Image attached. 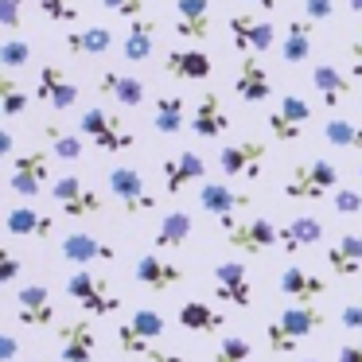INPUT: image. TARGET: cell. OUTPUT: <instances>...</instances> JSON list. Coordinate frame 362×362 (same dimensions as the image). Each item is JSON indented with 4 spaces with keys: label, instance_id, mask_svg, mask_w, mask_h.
<instances>
[{
    "label": "cell",
    "instance_id": "d6a6232c",
    "mask_svg": "<svg viewBox=\"0 0 362 362\" xmlns=\"http://www.w3.org/2000/svg\"><path fill=\"white\" fill-rule=\"evenodd\" d=\"M191 234H195V218L187 211H168L156 226V250H183Z\"/></svg>",
    "mask_w": 362,
    "mask_h": 362
},
{
    "label": "cell",
    "instance_id": "30bf717a",
    "mask_svg": "<svg viewBox=\"0 0 362 362\" xmlns=\"http://www.w3.org/2000/svg\"><path fill=\"white\" fill-rule=\"evenodd\" d=\"M55 339H59V358L63 362H90L98 351V331H94V320L82 315V320H63L55 327Z\"/></svg>",
    "mask_w": 362,
    "mask_h": 362
},
{
    "label": "cell",
    "instance_id": "4dcf8cb0",
    "mask_svg": "<svg viewBox=\"0 0 362 362\" xmlns=\"http://www.w3.org/2000/svg\"><path fill=\"white\" fill-rule=\"evenodd\" d=\"M98 90H102L105 98H113L117 105H125V110H136V105H144V82L133 78V74L105 71L102 78H98Z\"/></svg>",
    "mask_w": 362,
    "mask_h": 362
},
{
    "label": "cell",
    "instance_id": "3957f363",
    "mask_svg": "<svg viewBox=\"0 0 362 362\" xmlns=\"http://www.w3.org/2000/svg\"><path fill=\"white\" fill-rule=\"evenodd\" d=\"M78 133L86 136L94 148H102V152H129V148H136V133L113 110H102V105H90V110L78 113Z\"/></svg>",
    "mask_w": 362,
    "mask_h": 362
},
{
    "label": "cell",
    "instance_id": "f907efd6",
    "mask_svg": "<svg viewBox=\"0 0 362 362\" xmlns=\"http://www.w3.org/2000/svg\"><path fill=\"white\" fill-rule=\"evenodd\" d=\"M0 362H16V335L12 331L0 335Z\"/></svg>",
    "mask_w": 362,
    "mask_h": 362
},
{
    "label": "cell",
    "instance_id": "836d02e7",
    "mask_svg": "<svg viewBox=\"0 0 362 362\" xmlns=\"http://www.w3.org/2000/svg\"><path fill=\"white\" fill-rule=\"evenodd\" d=\"M156 51V20L141 16L125 28V59L129 63H144Z\"/></svg>",
    "mask_w": 362,
    "mask_h": 362
},
{
    "label": "cell",
    "instance_id": "680465c9",
    "mask_svg": "<svg viewBox=\"0 0 362 362\" xmlns=\"http://www.w3.org/2000/svg\"><path fill=\"white\" fill-rule=\"evenodd\" d=\"M358 175H362V168H358Z\"/></svg>",
    "mask_w": 362,
    "mask_h": 362
},
{
    "label": "cell",
    "instance_id": "b9f144b4",
    "mask_svg": "<svg viewBox=\"0 0 362 362\" xmlns=\"http://www.w3.org/2000/svg\"><path fill=\"white\" fill-rule=\"evenodd\" d=\"M35 8H40L47 20H55V24L78 20V4H74V0H35Z\"/></svg>",
    "mask_w": 362,
    "mask_h": 362
},
{
    "label": "cell",
    "instance_id": "f6af8a7d",
    "mask_svg": "<svg viewBox=\"0 0 362 362\" xmlns=\"http://www.w3.org/2000/svg\"><path fill=\"white\" fill-rule=\"evenodd\" d=\"M20 276V257L12 253V245L0 250V284H12Z\"/></svg>",
    "mask_w": 362,
    "mask_h": 362
},
{
    "label": "cell",
    "instance_id": "484cf974",
    "mask_svg": "<svg viewBox=\"0 0 362 362\" xmlns=\"http://www.w3.org/2000/svg\"><path fill=\"white\" fill-rule=\"evenodd\" d=\"M312 43H315V24H312V20H308V16L288 20L284 32H281V59H284V63H292V66L308 63V59H312Z\"/></svg>",
    "mask_w": 362,
    "mask_h": 362
},
{
    "label": "cell",
    "instance_id": "60d3db41",
    "mask_svg": "<svg viewBox=\"0 0 362 362\" xmlns=\"http://www.w3.org/2000/svg\"><path fill=\"white\" fill-rule=\"evenodd\" d=\"M32 63V43L24 40H4L0 43V66H8V71H20V66Z\"/></svg>",
    "mask_w": 362,
    "mask_h": 362
},
{
    "label": "cell",
    "instance_id": "816d5d0a",
    "mask_svg": "<svg viewBox=\"0 0 362 362\" xmlns=\"http://www.w3.org/2000/svg\"><path fill=\"white\" fill-rule=\"evenodd\" d=\"M351 78H362V35L351 43Z\"/></svg>",
    "mask_w": 362,
    "mask_h": 362
},
{
    "label": "cell",
    "instance_id": "9c48e42d",
    "mask_svg": "<svg viewBox=\"0 0 362 362\" xmlns=\"http://www.w3.org/2000/svg\"><path fill=\"white\" fill-rule=\"evenodd\" d=\"M51 180V160L47 152H20V156H12V172H8V187L16 191L20 199H40L43 187H47Z\"/></svg>",
    "mask_w": 362,
    "mask_h": 362
},
{
    "label": "cell",
    "instance_id": "e575fe53",
    "mask_svg": "<svg viewBox=\"0 0 362 362\" xmlns=\"http://www.w3.org/2000/svg\"><path fill=\"white\" fill-rule=\"evenodd\" d=\"M327 265L339 276H354L362 269V234H343L335 245L327 250Z\"/></svg>",
    "mask_w": 362,
    "mask_h": 362
},
{
    "label": "cell",
    "instance_id": "7402d4cb",
    "mask_svg": "<svg viewBox=\"0 0 362 362\" xmlns=\"http://www.w3.org/2000/svg\"><path fill=\"white\" fill-rule=\"evenodd\" d=\"M199 206L214 218H230V214H242L245 206H253L250 195L230 187V180H218V183H203L199 187Z\"/></svg>",
    "mask_w": 362,
    "mask_h": 362
},
{
    "label": "cell",
    "instance_id": "db71d44e",
    "mask_svg": "<svg viewBox=\"0 0 362 362\" xmlns=\"http://www.w3.org/2000/svg\"><path fill=\"white\" fill-rule=\"evenodd\" d=\"M0 156H4V160H12V133H8V129L0 133Z\"/></svg>",
    "mask_w": 362,
    "mask_h": 362
},
{
    "label": "cell",
    "instance_id": "52a82bcc",
    "mask_svg": "<svg viewBox=\"0 0 362 362\" xmlns=\"http://www.w3.org/2000/svg\"><path fill=\"white\" fill-rule=\"evenodd\" d=\"M269 160V144L261 141H230L218 148V168L226 180H261Z\"/></svg>",
    "mask_w": 362,
    "mask_h": 362
},
{
    "label": "cell",
    "instance_id": "ffe728a7",
    "mask_svg": "<svg viewBox=\"0 0 362 362\" xmlns=\"http://www.w3.org/2000/svg\"><path fill=\"white\" fill-rule=\"evenodd\" d=\"M160 175H164V191L168 195H180V191H187L191 183H199L206 175V164L199 152H175V156H168L164 164H160Z\"/></svg>",
    "mask_w": 362,
    "mask_h": 362
},
{
    "label": "cell",
    "instance_id": "bcb514c9",
    "mask_svg": "<svg viewBox=\"0 0 362 362\" xmlns=\"http://www.w3.org/2000/svg\"><path fill=\"white\" fill-rule=\"evenodd\" d=\"M20 8H24V0H0V28H8L16 32L24 20H20Z\"/></svg>",
    "mask_w": 362,
    "mask_h": 362
},
{
    "label": "cell",
    "instance_id": "7c38bea8",
    "mask_svg": "<svg viewBox=\"0 0 362 362\" xmlns=\"http://www.w3.org/2000/svg\"><path fill=\"white\" fill-rule=\"evenodd\" d=\"M230 43L242 55H257V51H269L276 43V28L269 16H245V12H238V16H230Z\"/></svg>",
    "mask_w": 362,
    "mask_h": 362
},
{
    "label": "cell",
    "instance_id": "83f0119b",
    "mask_svg": "<svg viewBox=\"0 0 362 362\" xmlns=\"http://www.w3.org/2000/svg\"><path fill=\"white\" fill-rule=\"evenodd\" d=\"M312 86H315V94H320L323 110H339L343 98L351 94V78H346L339 66H331V63L312 66Z\"/></svg>",
    "mask_w": 362,
    "mask_h": 362
},
{
    "label": "cell",
    "instance_id": "74e56055",
    "mask_svg": "<svg viewBox=\"0 0 362 362\" xmlns=\"http://www.w3.org/2000/svg\"><path fill=\"white\" fill-rule=\"evenodd\" d=\"M211 362H253L250 339H242V335H234V331H226V335L218 339V351L211 354Z\"/></svg>",
    "mask_w": 362,
    "mask_h": 362
},
{
    "label": "cell",
    "instance_id": "ee69618b",
    "mask_svg": "<svg viewBox=\"0 0 362 362\" xmlns=\"http://www.w3.org/2000/svg\"><path fill=\"white\" fill-rule=\"evenodd\" d=\"M331 206H335L339 214H358L362 211V195L351 187H339L335 195H331Z\"/></svg>",
    "mask_w": 362,
    "mask_h": 362
},
{
    "label": "cell",
    "instance_id": "7a4b0ae2",
    "mask_svg": "<svg viewBox=\"0 0 362 362\" xmlns=\"http://www.w3.org/2000/svg\"><path fill=\"white\" fill-rule=\"evenodd\" d=\"M339 191V168L331 160H304L284 180V199L292 203H320Z\"/></svg>",
    "mask_w": 362,
    "mask_h": 362
},
{
    "label": "cell",
    "instance_id": "277c9868",
    "mask_svg": "<svg viewBox=\"0 0 362 362\" xmlns=\"http://www.w3.org/2000/svg\"><path fill=\"white\" fill-rule=\"evenodd\" d=\"M66 296H71L74 304L90 315V320L121 312V296L110 288V281H105V276L94 273V269H74V273L66 276Z\"/></svg>",
    "mask_w": 362,
    "mask_h": 362
},
{
    "label": "cell",
    "instance_id": "603a6c76",
    "mask_svg": "<svg viewBox=\"0 0 362 362\" xmlns=\"http://www.w3.org/2000/svg\"><path fill=\"white\" fill-rule=\"evenodd\" d=\"M234 94L250 105H261L273 98V82H269V71L257 55H242V66H238V82H234Z\"/></svg>",
    "mask_w": 362,
    "mask_h": 362
},
{
    "label": "cell",
    "instance_id": "ac0fdd59",
    "mask_svg": "<svg viewBox=\"0 0 362 362\" xmlns=\"http://www.w3.org/2000/svg\"><path fill=\"white\" fill-rule=\"evenodd\" d=\"M187 129L199 136V141H218V136L230 129V113L222 110V102H218L214 90H203V98H199V105H195V113H191Z\"/></svg>",
    "mask_w": 362,
    "mask_h": 362
},
{
    "label": "cell",
    "instance_id": "ba28073f",
    "mask_svg": "<svg viewBox=\"0 0 362 362\" xmlns=\"http://www.w3.org/2000/svg\"><path fill=\"white\" fill-rule=\"evenodd\" d=\"M51 199L59 203V211L66 218H94V214H102V195L82 175H59L51 183Z\"/></svg>",
    "mask_w": 362,
    "mask_h": 362
},
{
    "label": "cell",
    "instance_id": "cb8c5ba5",
    "mask_svg": "<svg viewBox=\"0 0 362 362\" xmlns=\"http://www.w3.org/2000/svg\"><path fill=\"white\" fill-rule=\"evenodd\" d=\"M211 0H175V35L187 43H199L211 35Z\"/></svg>",
    "mask_w": 362,
    "mask_h": 362
},
{
    "label": "cell",
    "instance_id": "f5cc1de1",
    "mask_svg": "<svg viewBox=\"0 0 362 362\" xmlns=\"http://www.w3.org/2000/svg\"><path fill=\"white\" fill-rule=\"evenodd\" d=\"M144 362H187V358H183V354H175V351H152Z\"/></svg>",
    "mask_w": 362,
    "mask_h": 362
},
{
    "label": "cell",
    "instance_id": "f35d334b",
    "mask_svg": "<svg viewBox=\"0 0 362 362\" xmlns=\"http://www.w3.org/2000/svg\"><path fill=\"white\" fill-rule=\"evenodd\" d=\"M43 133H47L51 152H55L59 160H78V156H82V136H78V133H66V129H59L55 121H51Z\"/></svg>",
    "mask_w": 362,
    "mask_h": 362
},
{
    "label": "cell",
    "instance_id": "d590c367",
    "mask_svg": "<svg viewBox=\"0 0 362 362\" xmlns=\"http://www.w3.org/2000/svg\"><path fill=\"white\" fill-rule=\"evenodd\" d=\"M63 43H66L71 55H94L98 59L113 47V35H110V28H78V32H71Z\"/></svg>",
    "mask_w": 362,
    "mask_h": 362
},
{
    "label": "cell",
    "instance_id": "6da1fadb",
    "mask_svg": "<svg viewBox=\"0 0 362 362\" xmlns=\"http://www.w3.org/2000/svg\"><path fill=\"white\" fill-rule=\"evenodd\" d=\"M323 323H327V315H323L320 304H288L276 320H269L265 343L273 354H296V346L308 335H315Z\"/></svg>",
    "mask_w": 362,
    "mask_h": 362
},
{
    "label": "cell",
    "instance_id": "e0dca14e",
    "mask_svg": "<svg viewBox=\"0 0 362 362\" xmlns=\"http://www.w3.org/2000/svg\"><path fill=\"white\" fill-rule=\"evenodd\" d=\"M63 261H71V265H78V269H86V265H113V261H117V250H113L110 242H102V238L74 230V234L63 238Z\"/></svg>",
    "mask_w": 362,
    "mask_h": 362
},
{
    "label": "cell",
    "instance_id": "d6986e66",
    "mask_svg": "<svg viewBox=\"0 0 362 362\" xmlns=\"http://www.w3.org/2000/svg\"><path fill=\"white\" fill-rule=\"evenodd\" d=\"M276 288H281V296L292 300V304H315V296L327 292V281L315 276L312 269H304V265H284Z\"/></svg>",
    "mask_w": 362,
    "mask_h": 362
},
{
    "label": "cell",
    "instance_id": "5b68a950",
    "mask_svg": "<svg viewBox=\"0 0 362 362\" xmlns=\"http://www.w3.org/2000/svg\"><path fill=\"white\" fill-rule=\"evenodd\" d=\"M218 222H222L226 242L234 245L238 253L261 257V253H269L273 245H281V230H276L265 214H253V218H238V214H230V218H218Z\"/></svg>",
    "mask_w": 362,
    "mask_h": 362
},
{
    "label": "cell",
    "instance_id": "9f6ffc18",
    "mask_svg": "<svg viewBox=\"0 0 362 362\" xmlns=\"http://www.w3.org/2000/svg\"><path fill=\"white\" fill-rule=\"evenodd\" d=\"M343 4H346V8L354 12V16H362V0H343Z\"/></svg>",
    "mask_w": 362,
    "mask_h": 362
},
{
    "label": "cell",
    "instance_id": "f1b7e54d",
    "mask_svg": "<svg viewBox=\"0 0 362 362\" xmlns=\"http://www.w3.org/2000/svg\"><path fill=\"white\" fill-rule=\"evenodd\" d=\"M180 327L183 331H195V335H214V331L226 327V315L218 312V308H211L206 300H187V304H180Z\"/></svg>",
    "mask_w": 362,
    "mask_h": 362
},
{
    "label": "cell",
    "instance_id": "8d00e7d4",
    "mask_svg": "<svg viewBox=\"0 0 362 362\" xmlns=\"http://www.w3.org/2000/svg\"><path fill=\"white\" fill-rule=\"evenodd\" d=\"M323 141L331 148H362V125L351 117H331L323 125Z\"/></svg>",
    "mask_w": 362,
    "mask_h": 362
},
{
    "label": "cell",
    "instance_id": "2e32d148",
    "mask_svg": "<svg viewBox=\"0 0 362 362\" xmlns=\"http://www.w3.org/2000/svg\"><path fill=\"white\" fill-rule=\"evenodd\" d=\"M214 296L234 304V308H250V300H253L250 269L242 261H222V265H214Z\"/></svg>",
    "mask_w": 362,
    "mask_h": 362
},
{
    "label": "cell",
    "instance_id": "7bdbcfd3",
    "mask_svg": "<svg viewBox=\"0 0 362 362\" xmlns=\"http://www.w3.org/2000/svg\"><path fill=\"white\" fill-rule=\"evenodd\" d=\"M102 8L113 12V16H121V20H141L144 0H102Z\"/></svg>",
    "mask_w": 362,
    "mask_h": 362
},
{
    "label": "cell",
    "instance_id": "ab89813d",
    "mask_svg": "<svg viewBox=\"0 0 362 362\" xmlns=\"http://www.w3.org/2000/svg\"><path fill=\"white\" fill-rule=\"evenodd\" d=\"M28 90L20 86V82H12V78H0V113L4 117H20V113L28 110Z\"/></svg>",
    "mask_w": 362,
    "mask_h": 362
},
{
    "label": "cell",
    "instance_id": "d4e9b609",
    "mask_svg": "<svg viewBox=\"0 0 362 362\" xmlns=\"http://www.w3.org/2000/svg\"><path fill=\"white\" fill-rule=\"evenodd\" d=\"M136 281L144 284V288L152 292H168L175 288V284H183V276H187V269H180L175 261H164L160 253H144L141 261H136Z\"/></svg>",
    "mask_w": 362,
    "mask_h": 362
},
{
    "label": "cell",
    "instance_id": "6f0895ef",
    "mask_svg": "<svg viewBox=\"0 0 362 362\" xmlns=\"http://www.w3.org/2000/svg\"><path fill=\"white\" fill-rule=\"evenodd\" d=\"M300 362H320V358H300Z\"/></svg>",
    "mask_w": 362,
    "mask_h": 362
},
{
    "label": "cell",
    "instance_id": "8fae6325",
    "mask_svg": "<svg viewBox=\"0 0 362 362\" xmlns=\"http://www.w3.org/2000/svg\"><path fill=\"white\" fill-rule=\"evenodd\" d=\"M308 121H312V105H308L300 94H284L281 105L269 113V133H273L281 144H296L300 136H304Z\"/></svg>",
    "mask_w": 362,
    "mask_h": 362
},
{
    "label": "cell",
    "instance_id": "44dd1931",
    "mask_svg": "<svg viewBox=\"0 0 362 362\" xmlns=\"http://www.w3.org/2000/svg\"><path fill=\"white\" fill-rule=\"evenodd\" d=\"M4 230H8L12 238H24V242H43V238L55 234V218L43 211H35L32 203L28 206H8V214H4Z\"/></svg>",
    "mask_w": 362,
    "mask_h": 362
},
{
    "label": "cell",
    "instance_id": "f546056e",
    "mask_svg": "<svg viewBox=\"0 0 362 362\" xmlns=\"http://www.w3.org/2000/svg\"><path fill=\"white\" fill-rule=\"evenodd\" d=\"M320 238H323V222L312 218V214H300V218H292L281 226V250L284 253H304V250H312V245H320Z\"/></svg>",
    "mask_w": 362,
    "mask_h": 362
},
{
    "label": "cell",
    "instance_id": "5bb4252c",
    "mask_svg": "<svg viewBox=\"0 0 362 362\" xmlns=\"http://www.w3.org/2000/svg\"><path fill=\"white\" fill-rule=\"evenodd\" d=\"M35 102H43L55 113H66V110L78 105V86H74L55 63H43L40 66V82H35Z\"/></svg>",
    "mask_w": 362,
    "mask_h": 362
},
{
    "label": "cell",
    "instance_id": "c3c4849f",
    "mask_svg": "<svg viewBox=\"0 0 362 362\" xmlns=\"http://www.w3.org/2000/svg\"><path fill=\"white\" fill-rule=\"evenodd\" d=\"M339 323H343V331H362V304H343Z\"/></svg>",
    "mask_w": 362,
    "mask_h": 362
},
{
    "label": "cell",
    "instance_id": "681fc988",
    "mask_svg": "<svg viewBox=\"0 0 362 362\" xmlns=\"http://www.w3.org/2000/svg\"><path fill=\"white\" fill-rule=\"evenodd\" d=\"M335 362H362V339H346V343L339 346Z\"/></svg>",
    "mask_w": 362,
    "mask_h": 362
},
{
    "label": "cell",
    "instance_id": "4fadbf2b",
    "mask_svg": "<svg viewBox=\"0 0 362 362\" xmlns=\"http://www.w3.org/2000/svg\"><path fill=\"white\" fill-rule=\"evenodd\" d=\"M110 195L125 206V214H144L156 206V195L144 187V175L136 168H113L110 172Z\"/></svg>",
    "mask_w": 362,
    "mask_h": 362
},
{
    "label": "cell",
    "instance_id": "7dc6e473",
    "mask_svg": "<svg viewBox=\"0 0 362 362\" xmlns=\"http://www.w3.org/2000/svg\"><path fill=\"white\" fill-rule=\"evenodd\" d=\"M304 16L312 20H331L335 16V0H304Z\"/></svg>",
    "mask_w": 362,
    "mask_h": 362
},
{
    "label": "cell",
    "instance_id": "11a10c76",
    "mask_svg": "<svg viewBox=\"0 0 362 362\" xmlns=\"http://www.w3.org/2000/svg\"><path fill=\"white\" fill-rule=\"evenodd\" d=\"M250 4H257V8H261V12H273V8H276V4H281V0H250Z\"/></svg>",
    "mask_w": 362,
    "mask_h": 362
},
{
    "label": "cell",
    "instance_id": "8992f818",
    "mask_svg": "<svg viewBox=\"0 0 362 362\" xmlns=\"http://www.w3.org/2000/svg\"><path fill=\"white\" fill-rule=\"evenodd\" d=\"M164 331H168L164 315L152 312V308H136V312L117 327V346L125 354H133V358H148L152 346L164 339Z\"/></svg>",
    "mask_w": 362,
    "mask_h": 362
},
{
    "label": "cell",
    "instance_id": "9a60e30c",
    "mask_svg": "<svg viewBox=\"0 0 362 362\" xmlns=\"http://www.w3.org/2000/svg\"><path fill=\"white\" fill-rule=\"evenodd\" d=\"M16 320L20 327H55V300H51V288L43 284H24L16 292Z\"/></svg>",
    "mask_w": 362,
    "mask_h": 362
},
{
    "label": "cell",
    "instance_id": "4316f807",
    "mask_svg": "<svg viewBox=\"0 0 362 362\" xmlns=\"http://www.w3.org/2000/svg\"><path fill=\"white\" fill-rule=\"evenodd\" d=\"M164 71L172 74V78H180V82H206L214 74V63H211L206 51L187 47V51H168V55H164Z\"/></svg>",
    "mask_w": 362,
    "mask_h": 362
},
{
    "label": "cell",
    "instance_id": "1f68e13d",
    "mask_svg": "<svg viewBox=\"0 0 362 362\" xmlns=\"http://www.w3.org/2000/svg\"><path fill=\"white\" fill-rule=\"evenodd\" d=\"M187 102H183L180 94H164L156 98V110H152V129H156L160 136H175L183 133V125H187Z\"/></svg>",
    "mask_w": 362,
    "mask_h": 362
}]
</instances>
